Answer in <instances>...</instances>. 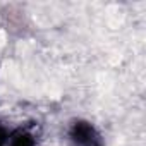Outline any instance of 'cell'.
I'll return each mask as SVG.
<instances>
[{"label":"cell","mask_w":146,"mask_h":146,"mask_svg":"<svg viewBox=\"0 0 146 146\" xmlns=\"http://www.w3.org/2000/svg\"><path fill=\"white\" fill-rule=\"evenodd\" d=\"M65 139L69 146H107L103 132L88 119H72L65 125Z\"/></svg>","instance_id":"6da1fadb"},{"label":"cell","mask_w":146,"mask_h":146,"mask_svg":"<svg viewBox=\"0 0 146 146\" xmlns=\"http://www.w3.org/2000/svg\"><path fill=\"white\" fill-rule=\"evenodd\" d=\"M0 146H40V143L31 127L0 120Z\"/></svg>","instance_id":"7a4b0ae2"}]
</instances>
